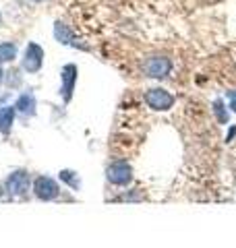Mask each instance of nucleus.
Returning a JSON list of instances; mask_svg holds the SVG:
<instances>
[{"instance_id": "nucleus-19", "label": "nucleus", "mask_w": 236, "mask_h": 248, "mask_svg": "<svg viewBox=\"0 0 236 248\" xmlns=\"http://www.w3.org/2000/svg\"><path fill=\"white\" fill-rule=\"evenodd\" d=\"M228 97H230V99H236V89H234V91H228Z\"/></svg>"}, {"instance_id": "nucleus-7", "label": "nucleus", "mask_w": 236, "mask_h": 248, "mask_svg": "<svg viewBox=\"0 0 236 248\" xmlns=\"http://www.w3.org/2000/svg\"><path fill=\"white\" fill-rule=\"evenodd\" d=\"M77 77H79V68L73 62L62 66L60 71V97L62 102L68 104L73 99V93H75V85H77Z\"/></svg>"}, {"instance_id": "nucleus-5", "label": "nucleus", "mask_w": 236, "mask_h": 248, "mask_svg": "<svg viewBox=\"0 0 236 248\" xmlns=\"http://www.w3.org/2000/svg\"><path fill=\"white\" fill-rule=\"evenodd\" d=\"M4 188L11 197H25L29 188H31V180H29V174L25 170H15L13 174L6 176L4 180Z\"/></svg>"}, {"instance_id": "nucleus-8", "label": "nucleus", "mask_w": 236, "mask_h": 248, "mask_svg": "<svg viewBox=\"0 0 236 248\" xmlns=\"http://www.w3.org/2000/svg\"><path fill=\"white\" fill-rule=\"evenodd\" d=\"M54 37H56V42H60L62 46H77V48L87 50V46L79 44V40H77L75 33H73V29H70L67 23H62V21L54 23Z\"/></svg>"}, {"instance_id": "nucleus-20", "label": "nucleus", "mask_w": 236, "mask_h": 248, "mask_svg": "<svg viewBox=\"0 0 236 248\" xmlns=\"http://www.w3.org/2000/svg\"><path fill=\"white\" fill-rule=\"evenodd\" d=\"M29 2H35V4H39V2H46V0H29Z\"/></svg>"}, {"instance_id": "nucleus-14", "label": "nucleus", "mask_w": 236, "mask_h": 248, "mask_svg": "<svg viewBox=\"0 0 236 248\" xmlns=\"http://www.w3.org/2000/svg\"><path fill=\"white\" fill-rule=\"evenodd\" d=\"M6 79H11L9 87H17V85H19V71H11V73H6Z\"/></svg>"}, {"instance_id": "nucleus-10", "label": "nucleus", "mask_w": 236, "mask_h": 248, "mask_svg": "<svg viewBox=\"0 0 236 248\" xmlns=\"http://www.w3.org/2000/svg\"><path fill=\"white\" fill-rule=\"evenodd\" d=\"M15 106H0V133L2 135H9L13 130V124H15Z\"/></svg>"}, {"instance_id": "nucleus-2", "label": "nucleus", "mask_w": 236, "mask_h": 248, "mask_svg": "<svg viewBox=\"0 0 236 248\" xmlns=\"http://www.w3.org/2000/svg\"><path fill=\"white\" fill-rule=\"evenodd\" d=\"M172 71V60L168 56H162V54H155V56H149L143 62V75L149 79H166Z\"/></svg>"}, {"instance_id": "nucleus-18", "label": "nucleus", "mask_w": 236, "mask_h": 248, "mask_svg": "<svg viewBox=\"0 0 236 248\" xmlns=\"http://www.w3.org/2000/svg\"><path fill=\"white\" fill-rule=\"evenodd\" d=\"M4 83V71H2V66H0V85Z\"/></svg>"}, {"instance_id": "nucleus-15", "label": "nucleus", "mask_w": 236, "mask_h": 248, "mask_svg": "<svg viewBox=\"0 0 236 248\" xmlns=\"http://www.w3.org/2000/svg\"><path fill=\"white\" fill-rule=\"evenodd\" d=\"M234 137H236V126H232V128H230V133H228V137H226V141H228V143H230V141H232V139H234Z\"/></svg>"}, {"instance_id": "nucleus-11", "label": "nucleus", "mask_w": 236, "mask_h": 248, "mask_svg": "<svg viewBox=\"0 0 236 248\" xmlns=\"http://www.w3.org/2000/svg\"><path fill=\"white\" fill-rule=\"evenodd\" d=\"M19 48L15 42H2L0 44V64H11V62L17 60Z\"/></svg>"}, {"instance_id": "nucleus-17", "label": "nucleus", "mask_w": 236, "mask_h": 248, "mask_svg": "<svg viewBox=\"0 0 236 248\" xmlns=\"http://www.w3.org/2000/svg\"><path fill=\"white\" fill-rule=\"evenodd\" d=\"M230 110L236 112V99H230Z\"/></svg>"}, {"instance_id": "nucleus-1", "label": "nucleus", "mask_w": 236, "mask_h": 248, "mask_svg": "<svg viewBox=\"0 0 236 248\" xmlns=\"http://www.w3.org/2000/svg\"><path fill=\"white\" fill-rule=\"evenodd\" d=\"M42 66H44V48L35 42H29L25 52H23L21 68L27 75H35V73L42 71Z\"/></svg>"}, {"instance_id": "nucleus-21", "label": "nucleus", "mask_w": 236, "mask_h": 248, "mask_svg": "<svg viewBox=\"0 0 236 248\" xmlns=\"http://www.w3.org/2000/svg\"><path fill=\"white\" fill-rule=\"evenodd\" d=\"M0 27H2V13H0Z\"/></svg>"}, {"instance_id": "nucleus-12", "label": "nucleus", "mask_w": 236, "mask_h": 248, "mask_svg": "<svg viewBox=\"0 0 236 248\" xmlns=\"http://www.w3.org/2000/svg\"><path fill=\"white\" fill-rule=\"evenodd\" d=\"M58 180L65 182L68 188L81 190V178H79V174L75 172V170H60V172H58Z\"/></svg>"}, {"instance_id": "nucleus-3", "label": "nucleus", "mask_w": 236, "mask_h": 248, "mask_svg": "<svg viewBox=\"0 0 236 248\" xmlns=\"http://www.w3.org/2000/svg\"><path fill=\"white\" fill-rule=\"evenodd\" d=\"M31 188H34L35 199L46 201V203L48 201H56L60 197V184L50 176H37L34 184H31Z\"/></svg>"}, {"instance_id": "nucleus-4", "label": "nucleus", "mask_w": 236, "mask_h": 248, "mask_svg": "<svg viewBox=\"0 0 236 248\" xmlns=\"http://www.w3.org/2000/svg\"><path fill=\"white\" fill-rule=\"evenodd\" d=\"M106 178H108V182L114 186H127L133 180V168L129 161H124V159L112 161V164L106 168Z\"/></svg>"}, {"instance_id": "nucleus-9", "label": "nucleus", "mask_w": 236, "mask_h": 248, "mask_svg": "<svg viewBox=\"0 0 236 248\" xmlns=\"http://www.w3.org/2000/svg\"><path fill=\"white\" fill-rule=\"evenodd\" d=\"M15 110H17L23 118H31V116H35V112H37L35 95L31 91H23L21 95L17 97V102H15Z\"/></svg>"}, {"instance_id": "nucleus-16", "label": "nucleus", "mask_w": 236, "mask_h": 248, "mask_svg": "<svg viewBox=\"0 0 236 248\" xmlns=\"http://www.w3.org/2000/svg\"><path fill=\"white\" fill-rule=\"evenodd\" d=\"M11 97V93L9 91H6V93H2V95H0V104H4L6 102V99H9Z\"/></svg>"}, {"instance_id": "nucleus-13", "label": "nucleus", "mask_w": 236, "mask_h": 248, "mask_svg": "<svg viewBox=\"0 0 236 248\" xmlns=\"http://www.w3.org/2000/svg\"><path fill=\"white\" fill-rule=\"evenodd\" d=\"M211 110H214L216 120H218L219 124H228V120H230V112H228V108H226V104L222 102V99H216Z\"/></svg>"}, {"instance_id": "nucleus-6", "label": "nucleus", "mask_w": 236, "mask_h": 248, "mask_svg": "<svg viewBox=\"0 0 236 248\" xmlns=\"http://www.w3.org/2000/svg\"><path fill=\"white\" fill-rule=\"evenodd\" d=\"M145 104L155 112H168L174 106V95L162 87H153L145 91Z\"/></svg>"}]
</instances>
